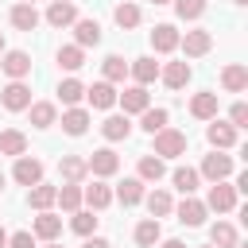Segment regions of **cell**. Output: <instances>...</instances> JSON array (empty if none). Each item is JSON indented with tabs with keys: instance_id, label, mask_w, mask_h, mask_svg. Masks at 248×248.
I'll list each match as a JSON object with an SVG mask.
<instances>
[{
	"instance_id": "6da1fadb",
	"label": "cell",
	"mask_w": 248,
	"mask_h": 248,
	"mask_svg": "<svg viewBox=\"0 0 248 248\" xmlns=\"http://www.w3.org/2000/svg\"><path fill=\"white\" fill-rule=\"evenodd\" d=\"M155 155H159V159H178V155H186V132H174V128L155 132Z\"/></svg>"
},
{
	"instance_id": "7a4b0ae2",
	"label": "cell",
	"mask_w": 248,
	"mask_h": 248,
	"mask_svg": "<svg viewBox=\"0 0 248 248\" xmlns=\"http://www.w3.org/2000/svg\"><path fill=\"white\" fill-rule=\"evenodd\" d=\"M178 46L186 50V58H202V54H209V46H213V35H209L205 27H198V31H186V35H178Z\"/></svg>"
},
{
	"instance_id": "3957f363",
	"label": "cell",
	"mask_w": 248,
	"mask_h": 248,
	"mask_svg": "<svg viewBox=\"0 0 248 248\" xmlns=\"http://www.w3.org/2000/svg\"><path fill=\"white\" fill-rule=\"evenodd\" d=\"M0 70H4L12 81H23V78L31 74V54H27V50H4Z\"/></svg>"
},
{
	"instance_id": "277c9868",
	"label": "cell",
	"mask_w": 248,
	"mask_h": 248,
	"mask_svg": "<svg viewBox=\"0 0 248 248\" xmlns=\"http://www.w3.org/2000/svg\"><path fill=\"white\" fill-rule=\"evenodd\" d=\"M0 105H4L8 112H23V108L31 105V89H27L23 81H8V85L0 89Z\"/></svg>"
},
{
	"instance_id": "5b68a950",
	"label": "cell",
	"mask_w": 248,
	"mask_h": 248,
	"mask_svg": "<svg viewBox=\"0 0 248 248\" xmlns=\"http://www.w3.org/2000/svg\"><path fill=\"white\" fill-rule=\"evenodd\" d=\"M85 163H89V170H93L97 178H112V174L120 170V155H116L112 147H101V151H93Z\"/></svg>"
},
{
	"instance_id": "8992f818",
	"label": "cell",
	"mask_w": 248,
	"mask_h": 248,
	"mask_svg": "<svg viewBox=\"0 0 248 248\" xmlns=\"http://www.w3.org/2000/svg\"><path fill=\"white\" fill-rule=\"evenodd\" d=\"M202 178H209V182H225L229 174H232V159L229 155H221V151H213V155H205L202 159V170H198Z\"/></svg>"
},
{
	"instance_id": "52a82bcc",
	"label": "cell",
	"mask_w": 248,
	"mask_h": 248,
	"mask_svg": "<svg viewBox=\"0 0 248 248\" xmlns=\"http://www.w3.org/2000/svg\"><path fill=\"white\" fill-rule=\"evenodd\" d=\"M12 178H16L19 186H27V190H31V186H39V182H43V163H39V159H31V155H19V159H16V170H12Z\"/></svg>"
},
{
	"instance_id": "ba28073f",
	"label": "cell",
	"mask_w": 248,
	"mask_h": 248,
	"mask_svg": "<svg viewBox=\"0 0 248 248\" xmlns=\"http://www.w3.org/2000/svg\"><path fill=\"white\" fill-rule=\"evenodd\" d=\"M205 209H217V213L236 209V190H232L229 182H213V186H209V198H205Z\"/></svg>"
},
{
	"instance_id": "9c48e42d",
	"label": "cell",
	"mask_w": 248,
	"mask_h": 248,
	"mask_svg": "<svg viewBox=\"0 0 248 248\" xmlns=\"http://www.w3.org/2000/svg\"><path fill=\"white\" fill-rule=\"evenodd\" d=\"M174 213H178V221H182L186 229H198V225L205 221V213H209V209H205V202H198V198L190 194V198H182V202L174 205Z\"/></svg>"
},
{
	"instance_id": "30bf717a",
	"label": "cell",
	"mask_w": 248,
	"mask_h": 248,
	"mask_svg": "<svg viewBox=\"0 0 248 248\" xmlns=\"http://www.w3.org/2000/svg\"><path fill=\"white\" fill-rule=\"evenodd\" d=\"M74 19H78V8L70 4V0H50V8H46V23L50 27H74Z\"/></svg>"
},
{
	"instance_id": "8fae6325",
	"label": "cell",
	"mask_w": 248,
	"mask_h": 248,
	"mask_svg": "<svg viewBox=\"0 0 248 248\" xmlns=\"http://www.w3.org/2000/svg\"><path fill=\"white\" fill-rule=\"evenodd\" d=\"M101 43V23L97 19H74V46H97Z\"/></svg>"
},
{
	"instance_id": "7c38bea8",
	"label": "cell",
	"mask_w": 248,
	"mask_h": 248,
	"mask_svg": "<svg viewBox=\"0 0 248 248\" xmlns=\"http://www.w3.org/2000/svg\"><path fill=\"white\" fill-rule=\"evenodd\" d=\"M151 46H155L159 54L178 50V27H174V23H155V31H151Z\"/></svg>"
},
{
	"instance_id": "4fadbf2b",
	"label": "cell",
	"mask_w": 248,
	"mask_h": 248,
	"mask_svg": "<svg viewBox=\"0 0 248 248\" xmlns=\"http://www.w3.org/2000/svg\"><path fill=\"white\" fill-rule=\"evenodd\" d=\"M116 101L124 105V116H128V112H143V108H151V97H147L143 85H128L124 93H116Z\"/></svg>"
},
{
	"instance_id": "5bb4252c",
	"label": "cell",
	"mask_w": 248,
	"mask_h": 248,
	"mask_svg": "<svg viewBox=\"0 0 248 248\" xmlns=\"http://www.w3.org/2000/svg\"><path fill=\"white\" fill-rule=\"evenodd\" d=\"M58 174H62V182H74V186H78V182L89 174V163H85L81 155H62V159H58Z\"/></svg>"
},
{
	"instance_id": "9a60e30c",
	"label": "cell",
	"mask_w": 248,
	"mask_h": 248,
	"mask_svg": "<svg viewBox=\"0 0 248 248\" xmlns=\"http://www.w3.org/2000/svg\"><path fill=\"white\" fill-rule=\"evenodd\" d=\"M128 74L136 78V85H143V89H147V85H151V81L159 78V62L143 54V58H136V62H128Z\"/></svg>"
},
{
	"instance_id": "2e32d148",
	"label": "cell",
	"mask_w": 248,
	"mask_h": 248,
	"mask_svg": "<svg viewBox=\"0 0 248 248\" xmlns=\"http://www.w3.org/2000/svg\"><path fill=\"white\" fill-rule=\"evenodd\" d=\"M205 140H209L217 151H225V147H232V143H236V128H232V124H225V120H213V124L205 128Z\"/></svg>"
},
{
	"instance_id": "e0dca14e",
	"label": "cell",
	"mask_w": 248,
	"mask_h": 248,
	"mask_svg": "<svg viewBox=\"0 0 248 248\" xmlns=\"http://www.w3.org/2000/svg\"><path fill=\"white\" fill-rule=\"evenodd\" d=\"M58 232H62V217H54L50 209H43L35 217V225H31V236H39V240H54Z\"/></svg>"
},
{
	"instance_id": "ac0fdd59",
	"label": "cell",
	"mask_w": 248,
	"mask_h": 248,
	"mask_svg": "<svg viewBox=\"0 0 248 248\" xmlns=\"http://www.w3.org/2000/svg\"><path fill=\"white\" fill-rule=\"evenodd\" d=\"M159 78H163L167 89H182V85L190 81V62H167V66L159 70Z\"/></svg>"
},
{
	"instance_id": "d6986e66",
	"label": "cell",
	"mask_w": 248,
	"mask_h": 248,
	"mask_svg": "<svg viewBox=\"0 0 248 248\" xmlns=\"http://www.w3.org/2000/svg\"><path fill=\"white\" fill-rule=\"evenodd\" d=\"M190 116H198V120H217V93H194V97H190Z\"/></svg>"
},
{
	"instance_id": "ffe728a7",
	"label": "cell",
	"mask_w": 248,
	"mask_h": 248,
	"mask_svg": "<svg viewBox=\"0 0 248 248\" xmlns=\"http://www.w3.org/2000/svg\"><path fill=\"white\" fill-rule=\"evenodd\" d=\"M81 202H85L93 213H97V209H108V205H112V190H108L105 182H93V186L81 190Z\"/></svg>"
},
{
	"instance_id": "44dd1931",
	"label": "cell",
	"mask_w": 248,
	"mask_h": 248,
	"mask_svg": "<svg viewBox=\"0 0 248 248\" xmlns=\"http://www.w3.org/2000/svg\"><path fill=\"white\" fill-rule=\"evenodd\" d=\"M12 27L31 35V31L39 27V12H35V4H16V8H12Z\"/></svg>"
},
{
	"instance_id": "7402d4cb",
	"label": "cell",
	"mask_w": 248,
	"mask_h": 248,
	"mask_svg": "<svg viewBox=\"0 0 248 248\" xmlns=\"http://www.w3.org/2000/svg\"><path fill=\"white\" fill-rule=\"evenodd\" d=\"M221 85H225L229 93H244V89H248V70H244L240 62L225 66V70H221Z\"/></svg>"
},
{
	"instance_id": "603a6c76",
	"label": "cell",
	"mask_w": 248,
	"mask_h": 248,
	"mask_svg": "<svg viewBox=\"0 0 248 248\" xmlns=\"http://www.w3.org/2000/svg\"><path fill=\"white\" fill-rule=\"evenodd\" d=\"M85 101H89L93 108H112V105H116V89H112L108 81H97V85L85 89Z\"/></svg>"
},
{
	"instance_id": "cb8c5ba5",
	"label": "cell",
	"mask_w": 248,
	"mask_h": 248,
	"mask_svg": "<svg viewBox=\"0 0 248 248\" xmlns=\"http://www.w3.org/2000/svg\"><path fill=\"white\" fill-rule=\"evenodd\" d=\"M62 132L66 136H85L89 132V112L85 108H66L62 112Z\"/></svg>"
},
{
	"instance_id": "d4e9b609",
	"label": "cell",
	"mask_w": 248,
	"mask_h": 248,
	"mask_svg": "<svg viewBox=\"0 0 248 248\" xmlns=\"http://www.w3.org/2000/svg\"><path fill=\"white\" fill-rule=\"evenodd\" d=\"M0 155H27V136L23 132H16V128H4L0 132Z\"/></svg>"
},
{
	"instance_id": "484cf974",
	"label": "cell",
	"mask_w": 248,
	"mask_h": 248,
	"mask_svg": "<svg viewBox=\"0 0 248 248\" xmlns=\"http://www.w3.org/2000/svg\"><path fill=\"white\" fill-rule=\"evenodd\" d=\"M54 198H58V186H46V182H39V186H31V194H27V205L31 209H50L54 205Z\"/></svg>"
},
{
	"instance_id": "4316f807",
	"label": "cell",
	"mask_w": 248,
	"mask_h": 248,
	"mask_svg": "<svg viewBox=\"0 0 248 248\" xmlns=\"http://www.w3.org/2000/svg\"><path fill=\"white\" fill-rule=\"evenodd\" d=\"M159 240H163V229H159L155 217H147V221L136 225V244H140V248H155Z\"/></svg>"
},
{
	"instance_id": "83f0119b",
	"label": "cell",
	"mask_w": 248,
	"mask_h": 248,
	"mask_svg": "<svg viewBox=\"0 0 248 248\" xmlns=\"http://www.w3.org/2000/svg\"><path fill=\"white\" fill-rule=\"evenodd\" d=\"M112 19H116V27L132 31V27H140V8H136L132 0H120V4L112 8Z\"/></svg>"
},
{
	"instance_id": "f1b7e54d",
	"label": "cell",
	"mask_w": 248,
	"mask_h": 248,
	"mask_svg": "<svg viewBox=\"0 0 248 248\" xmlns=\"http://www.w3.org/2000/svg\"><path fill=\"white\" fill-rule=\"evenodd\" d=\"M167 120H170V112H167V108H143V112H140V128H143L147 136L163 132V128H167Z\"/></svg>"
},
{
	"instance_id": "f546056e",
	"label": "cell",
	"mask_w": 248,
	"mask_h": 248,
	"mask_svg": "<svg viewBox=\"0 0 248 248\" xmlns=\"http://www.w3.org/2000/svg\"><path fill=\"white\" fill-rule=\"evenodd\" d=\"M101 136H105L108 143H116V140H128V136H132V124H128V116H108V120L101 124Z\"/></svg>"
},
{
	"instance_id": "4dcf8cb0",
	"label": "cell",
	"mask_w": 248,
	"mask_h": 248,
	"mask_svg": "<svg viewBox=\"0 0 248 248\" xmlns=\"http://www.w3.org/2000/svg\"><path fill=\"white\" fill-rule=\"evenodd\" d=\"M170 182H174V190H182L186 198L198 190V182H202V174L194 170V167H174V174H170Z\"/></svg>"
},
{
	"instance_id": "1f68e13d",
	"label": "cell",
	"mask_w": 248,
	"mask_h": 248,
	"mask_svg": "<svg viewBox=\"0 0 248 248\" xmlns=\"http://www.w3.org/2000/svg\"><path fill=\"white\" fill-rule=\"evenodd\" d=\"M143 202H147V213H151L155 221H159V217H167V213H174V202H170V194H167V190H151Z\"/></svg>"
},
{
	"instance_id": "d6a6232c",
	"label": "cell",
	"mask_w": 248,
	"mask_h": 248,
	"mask_svg": "<svg viewBox=\"0 0 248 248\" xmlns=\"http://www.w3.org/2000/svg\"><path fill=\"white\" fill-rule=\"evenodd\" d=\"M209 244H213V248H236V229H232L229 221H217V225L209 229Z\"/></svg>"
},
{
	"instance_id": "836d02e7",
	"label": "cell",
	"mask_w": 248,
	"mask_h": 248,
	"mask_svg": "<svg viewBox=\"0 0 248 248\" xmlns=\"http://www.w3.org/2000/svg\"><path fill=\"white\" fill-rule=\"evenodd\" d=\"M101 70H105V81H108V85H116V81L128 78V62H124L120 54H108V58L101 62Z\"/></svg>"
},
{
	"instance_id": "e575fe53",
	"label": "cell",
	"mask_w": 248,
	"mask_h": 248,
	"mask_svg": "<svg viewBox=\"0 0 248 248\" xmlns=\"http://www.w3.org/2000/svg\"><path fill=\"white\" fill-rule=\"evenodd\" d=\"M85 97V85L78 81V78H66L62 85H58V101L62 105H70V108H78V101Z\"/></svg>"
},
{
	"instance_id": "d590c367",
	"label": "cell",
	"mask_w": 248,
	"mask_h": 248,
	"mask_svg": "<svg viewBox=\"0 0 248 248\" xmlns=\"http://www.w3.org/2000/svg\"><path fill=\"white\" fill-rule=\"evenodd\" d=\"M27 112H31V124H35V128H50L54 116H58L50 101H35V105H27Z\"/></svg>"
},
{
	"instance_id": "8d00e7d4",
	"label": "cell",
	"mask_w": 248,
	"mask_h": 248,
	"mask_svg": "<svg viewBox=\"0 0 248 248\" xmlns=\"http://www.w3.org/2000/svg\"><path fill=\"white\" fill-rule=\"evenodd\" d=\"M58 66H62V70H81V66H85V50L74 46V43H70V46H58Z\"/></svg>"
},
{
	"instance_id": "74e56055",
	"label": "cell",
	"mask_w": 248,
	"mask_h": 248,
	"mask_svg": "<svg viewBox=\"0 0 248 248\" xmlns=\"http://www.w3.org/2000/svg\"><path fill=\"white\" fill-rule=\"evenodd\" d=\"M163 170H167V167H163L159 155H143V159H140V182H159Z\"/></svg>"
},
{
	"instance_id": "f35d334b",
	"label": "cell",
	"mask_w": 248,
	"mask_h": 248,
	"mask_svg": "<svg viewBox=\"0 0 248 248\" xmlns=\"http://www.w3.org/2000/svg\"><path fill=\"white\" fill-rule=\"evenodd\" d=\"M116 198H120L124 205H136V202H143V182H140V178H124V182L116 186Z\"/></svg>"
},
{
	"instance_id": "ab89813d",
	"label": "cell",
	"mask_w": 248,
	"mask_h": 248,
	"mask_svg": "<svg viewBox=\"0 0 248 248\" xmlns=\"http://www.w3.org/2000/svg\"><path fill=\"white\" fill-rule=\"evenodd\" d=\"M54 202H58V205H62L66 213H78V209H81V186L66 182V186L58 190V198H54Z\"/></svg>"
},
{
	"instance_id": "60d3db41",
	"label": "cell",
	"mask_w": 248,
	"mask_h": 248,
	"mask_svg": "<svg viewBox=\"0 0 248 248\" xmlns=\"http://www.w3.org/2000/svg\"><path fill=\"white\" fill-rule=\"evenodd\" d=\"M70 229H74L78 236H93V229H97L93 209H78V213H74V221H70Z\"/></svg>"
},
{
	"instance_id": "b9f144b4",
	"label": "cell",
	"mask_w": 248,
	"mask_h": 248,
	"mask_svg": "<svg viewBox=\"0 0 248 248\" xmlns=\"http://www.w3.org/2000/svg\"><path fill=\"white\" fill-rule=\"evenodd\" d=\"M170 4H174L178 19H198V16L205 12V0H170Z\"/></svg>"
},
{
	"instance_id": "7bdbcfd3",
	"label": "cell",
	"mask_w": 248,
	"mask_h": 248,
	"mask_svg": "<svg viewBox=\"0 0 248 248\" xmlns=\"http://www.w3.org/2000/svg\"><path fill=\"white\" fill-rule=\"evenodd\" d=\"M229 120H232V128H244V124H248V105L236 101V105L229 108Z\"/></svg>"
},
{
	"instance_id": "ee69618b",
	"label": "cell",
	"mask_w": 248,
	"mask_h": 248,
	"mask_svg": "<svg viewBox=\"0 0 248 248\" xmlns=\"http://www.w3.org/2000/svg\"><path fill=\"white\" fill-rule=\"evenodd\" d=\"M8 248H35V236L31 232H12L8 236Z\"/></svg>"
},
{
	"instance_id": "f6af8a7d",
	"label": "cell",
	"mask_w": 248,
	"mask_h": 248,
	"mask_svg": "<svg viewBox=\"0 0 248 248\" xmlns=\"http://www.w3.org/2000/svg\"><path fill=\"white\" fill-rule=\"evenodd\" d=\"M81 248H112V244H108L105 236H85V244H81Z\"/></svg>"
},
{
	"instance_id": "bcb514c9",
	"label": "cell",
	"mask_w": 248,
	"mask_h": 248,
	"mask_svg": "<svg viewBox=\"0 0 248 248\" xmlns=\"http://www.w3.org/2000/svg\"><path fill=\"white\" fill-rule=\"evenodd\" d=\"M159 248H186L182 240H159Z\"/></svg>"
},
{
	"instance_id": "7dc6e473",
	"label": "cell",
	"mask_w": 248,
	"mask_h": 248,
	"mask_svg": "<svg viewBox=\"0 0 248 248\" xmlns=\"http://www.w3.org/2000/svg\"><path fill=\"white\" fill-rule=\"evenodd\" d=\"M0 248H8V232L4 229H0Z\"/></svg>"
},
{
	"instance_id": "c3c4849f",
	"label": "cell",
	"mask_w": 248,
	"mask_h": 248,
	"mask_svg": "<svg viewBox=\"0 0 248 248\" xmlns=\"http://www.w3.org/2000/svg\"><path fill=\"white\" fill-rule=\"evenodd\" d=\"M46 248H62V244H54V240H46Z\"/></svg>"
},
{
	"instance_id": "681fc988",
	"label": "cell",
	"mask_w": 248,
	"mask_h": 248,
	"mask_svg": "<svg viewBox=\"0 0 248 248\" xmlns=\"http://www.w3.org/2000/svg\"><path fill=\"white\" fill-rule=\"evenodd\" d=\"M0 54H4V31H0Z\"/></svg>"
},
{
	"instance_id": "f907efd6",
	"label": "cell",
	"mask_w": 248,
	"mask_h": 248,
	"mask_svg": "<svg viewBox=\"0 0 248 248\" xmlns=\"http://www.w3.org/2000/svg\"><path fill=\"white\" fill-rule=\"evenodd\" d=\"M151 4H170V0H151Z\"/></svg>"
},
{
	"instance_id": "816d5d0a",
	"label": "cell",
	"mask_w": 248,
	"mask_h": 248,
	"mask_svg": "<svg viewBox=\"0 0 248 248\" xmlns=\"http://www.w3.org/2000/svg\"><path fill=\"white\" fill-rule=\"evenodd\" d=\"M232 4H248V0H232Z\"/></svg>"
},
{
	"instance_id": "f5cc1de1",
	"label": "cell",
	"mask_w": 248,
	"mask_h": 248,
	"mask_svg": "<svg viewBox=\"0 0 248 248\" xmlns=\"http://www.w3.org/2000/svg\"><path fill=\"white\" fill-rule=\"evenodd\" d=\"M0 190H4V174H0Z\"/></svg>"
},
{
	"instance_id": "db71d44e",
	"label": "cell",
	"mask_w": 248,
	"mask_h": 248,
	"mask_svg": "<svg viewBox=\"0 0 248 248\" xmlns=\"http://www.w3.org/2000/svg\"><path fill=\"white\" fill-rule=\"evenodd\" d=\"M23 4H35V0H23Z\"/></svg>"
},
{
	"instance_id": "11a10c76",
	"label": "cell",
	"mask_w": 248,
	"mask_h": 248,
	"mask_svg": "<svg viewBox=\"0 0 248 248\" xmlns=\"http://www.w3.org/2000/svg\"><path fill=\"white\" fill-rule=\"evenodd\" d=\"M205 248H213V244H205Z\"/></svg>"
}]
</instances>
